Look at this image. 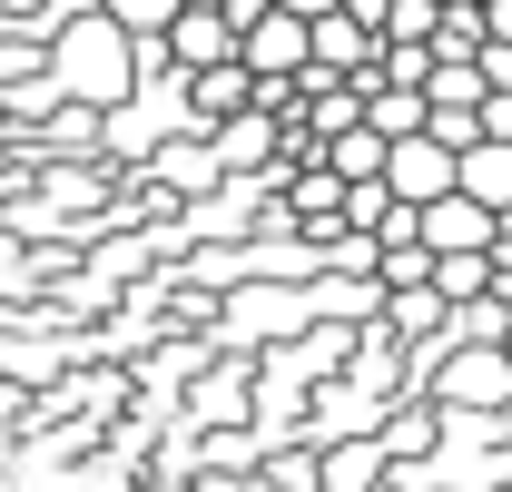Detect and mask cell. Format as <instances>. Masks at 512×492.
Returning a JSON list of instances; mask_svg holds the SVG:
<instances>
[{
    "label": "cell",
    "mask_w": 512,
    "mask_h": 492,
    "mask_svg": "<svg viewBox=\"0 0 512 492\" xmlns=\"http://www.w3.org/2000/svg\"><path fill=\"white\" fill-rule=\"evenodd\" d=\"M50 89H60L69 109H119L128 89H138V60H128V40L109 30V20H69V30H50V69H40Z\"/></svg>",
    "instance_id": "obj_1"
},
{
    "label": "cell",
    "mask_w": 512,
    "mask_h": 492,
    "mask_svg": "<svg viewBox=\"0 0 512 492\" xmlns=\"http://www.w3.org/2000/svg\"><path fill=\"white\" fill-rule=\"evenodd\" d=\"M306 325H316V315H306V286H256L247 276V286L217 296V325H207V335H217L227 355H276V345H296Z\"/></svg>",
    "instance_id": "obj_2"
},
{
    "label": "cell",
    "mask_w": 512,
    "mask_h": 492,
    "mask_svg": "<svg viewBox=\"0 0 512 492\" xmlns=\"http://www.w3.org/2000/svg\"><path fill=\"white\" fill-rule=\"evenodd\" d=\"M434 414H512V365L503 345H444V365L424 384Z\"/></svg>",
    "instance_id": "obj_3"
},
{
    "label": "cell",
    "mask_w": 512,
    "mask_h": 492,
    "mask_svg": "<svg viewBox=\"0 0 512 492\" xmlns=\"http://www.w3.org/2000/svg\"><path fill=\"white\" fill-rule=\"evenodd\" d=\"M375 424H384V394H365L355 374L316 384V404H306V443H316V453H335V443H375Z\"/></svg>",
    "instance_id": "obj_4"
},
{
    "label": "cell",
    "mask_w": 512,
    "mask_h": 492,
    "mask_svg": "<svg viewBox=\"0 0 512 492\" xmlns=\"http://www.w3.org/2000/svg\"><path fill=\"white\" fill-rule=\"evenodd\" d=\"M384 197L394 207H444L453 197V148H434V138H404V148H384Z\"/></svg>",
    "instance_id": "obj_5"
},
{
    "label": "cell",
    "mask_w": 512,
    "mask_h": 492,
    "mask_svg": "<svg viewBox=\"0 0 512 492\" xmlns=\"http://www.w3.org/2000/svg\"><path fill=\"white\" fill-rule=\"evenodd\" d=\"M375 453H384V473L434 463V453H444V414H434L424 394H394V404H384V424H375Z\"/></svg>",
    "instance_id": "obj_6"
},
{
    "label": "cell",
    "mask_w": 512,
    "mask_h": 492,
    "mask_svg": "<svg viewBox=\"0 0 512 492\" xmlns=\"http://www.w3.org/2000/svg\"><path fill=\"white\" fill-rule=\"evenodd\" d=\"M237 69H247L256 89H286L296 69H306V20H286V10H266L247 40H237Z\"/></svg>",
    "instance_id": "obj_7"
},
{
    "label": "cell",
    "mask_w": 512,
    "mask_h": 492,
    "mask_svg": "<svg viewBox=\"0 0 512 492\" xmlns=\"http://www.w3.org/2000/svg\"><path fill=\"white\" fill-rule=\"evenodd\" d=\"M375 30L365 20H345V10H325V20H306V69H325V79H365L375 69Z\"/></svg>",
    "instance_id": "obj_8"
},
{
    "label": "cell",
    "mask_w": 512,
    "mask_h": 492,
    "mask_svg": "<svg viewBox=\"0 0 512 492\" xmlns=\"http://www.w3.org/2000/svg\"><path fill=\"white\" fill-rule=\"evenodd\" d=\"M237 60V30L217 20V10H178V30H168V69L178 79H207V69Z\"/></svg>",
    "instance_id": "obj_9"
},
{
    "label": "cell",
    "mask_w": 512,
    "mask_h": 492,
    "mask_svg": "<svg viewBox=\"0 0 512 492\" xmlns=\"http://www.w3.org/2000/svg\"><path fill=\"white\" fill-rule=\"evenodd\" d=\"M247 109H256V79H247L237 60H227V69H207V79H188V128H197V138H217V128H227V119H247Z\"/></svg>",
    "instance_id": "obj_10"
},
{
    "label": "cell",
    "mask_w": 512,
    "mask_h": 492,
    "mask_svg": "<svg viewBox=\"0 0 512 492\" xmlns=\"http://www.w3.org/2000/svg\"><path fill=\"white\" fill-rule=\"evenodd\" d=\"M414 227H424V256H493V217H483V207H463V197L424 207Z\"/></svg>",
    "instance_id": "obj_11"
},
{
    "label": "cell",
    "mask_w": 512,
    "mask_h": 492,
    "mask_svg": "<svg viewBox=\"0 0 512 492\" xmlns=\"http://www.w3.org/2000/svg\"><path fill=\"white\" fill-rule=\"evenodd\" d=\"M355 99H365V128H375L384 148L424 138V99H414V89H375V79H355Z\"/></svg>",
    "instance_id": "obj_12"
},
{
    "label": "cell",
    "mask_w": 512,
    "mask_h": 492,
    "mask_svg": "<svg viewBox=\"0 0 512 492\" xmlns=\"http://www.w3.org/2000/svg\"><path fill=\"white\" fill-rule=\"evenodd\" d=\"M99 20L119 30L128 50H148V40H168V30H178V0H99Z\"/></svg>",
    "instance_id": "obj_13"
},
{
    "label": "cell",
    "mask_w": 512,
    "mask_h": 492,
    "mask_svg": "<svg viewBox=\"0 0 512 492\" xmlns=\"http://www.w3.org/2000/svg\"><path fill=\"white\" fill-rule=\"evenodd\" d=\"M434 296H444V306L493 296V256H434Z\"/></svg>",
    "instance_id": "obj_14"
},
{
    "label": "cell",
    "mask_w": 512,
    "mask_h": 492,
    "mask_svg": "<svg viewBox=\"0 0 512 492\" xmlns=\"http://www.w3.org/2000/svg\"><path fill=\"white\" fill-rule=\"evenodd\" d=\"M375 483H384L375 443H335V453H325V492H375Z\"/></svg>",
    "instance_id": "obj_15"
},
{
    "label": "cell",
    "mask_w": 512,
    "mask_h": 492,
    "mask_svg": "<svg viewBox=\"0 0 512 492\" xmlns=\"http://www.w3.org/2000/svg\"><path fill=\"white\" fill-rule=\"evenodd\" d=\"M266 10H286V20H325L335 0H266Z\"/></svg>",
    "instance_id": "obj_16"
},
{
    "label": "cell",
    "mask_w": 512,
    "mask_h": 492,
    "mask_svg": "<svg viewBox=\"0 0 512 492\" xmlns=\"http://www.w3.org/2000/svg\"><path fill=\"white\" fill-rule=\"evenodd\" d=\"M178 10H227V0H178Z\"/></svg>",
    "instance_id": "obj_17"
},
{
    "label": "cell",
    "mask_w": 512,
    "mask_h": 492,
    "mask_svg": "<svg viewBox=\"0 0 512 492\" xmlns=\"http://www.w3.org/2000/svg\"><path fill=\"white\" fill-rule=\"evenodd\" d=\"M503 365H512V335H503Z\"/></svg>",
    "instance_id": "obj_18"
},
{
    "label": "cell",
    "mask_w": 512,
    "mask_h": 492,
    "mask_svg": "<svg viewBox=\"0 0 512 492\" xmlns=\"http://www.w3.org/2000/svg\"><path fill=\"white\" fill-rule=\"evenodd\" d=\"M473 10H493V0H473Z\"/></svg>",
    "instance_id": "obj_19"
},
{
    "label": "cell",
    "mask_w": 512,
    "mask_h": 492,
    "mask_svg": "<svg viewBox=\"0 0 512 492\" xmlns=\"http://www.w3.org/2000/svg\"><path fill=\"white\" fill-rule=\"evenodd\" d=\"M503 433H512V414H503Z\"/></svg>",
    "instance_id": "obj_20"
}]
</instances>
